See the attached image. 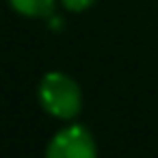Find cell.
I'll return each instance as SVG.
<instances>
[{
  "label": "cell",
  "instance_id": "obj_3",
  "mask_svg": "<svg viewBox=\"0 0 158 158\" xmlns=\"http://www.w3.org/2000/svg\"><path fill=\"white\" fill-rule=\"evenodd\" d=\"M11 5L24 15H48L54 7L52 0H11Z\"/></svg>",
  "mask_w": 158,
  "mask_h": 158
},
{
  "label": "cell",
  "instance_id": "obj_2",
  "mask_svg": "<svg viewBox=\"0 0 158 158\" xmlns=\"http://www.w3.org/2000/svg\"><path fill=\"white\" fill-rule=\"evenodd\" d=\"M46 158H95V145L82 126H72L52 139Z\"/></svg>",
  "mask_w": 158,
  "mask_h": 158
},
{
  "label": "cell",
  "instance_id": "obj_4",
  "mask_svg": "<svg viewBox=\"0 0 158 158\" xmlns=\"http://www.w3.org/2000/svg\"><path fill=\"white\" fill-rule=\"evenodd\" d=\"M65 7L72 9V11H80V9H87L89 5H93L95 0H63Z\"/></svg>",
  "mask_w": 158,
  "mask_h": 158
},
{
  "label": "cell",
  "instance_id": "obj_1",
  "mask_svg": "<svg viewBox=\"0 0 158 158\" xmlns=\"http://www.w3.org/2000/svg\"><path fill=\"white\" fill-rule=\"evenodd\" d=\"M39 100L56 117H74L80 110V91L63 74H48L39 85Z\"/></svg>",
  "mask_w": 158,
  "mask_h": 158
},
{
  "label": "cell",
  "instance_id": "obj_5",
  "mask_svg": "<svg viewBox=\"0 0 158 158\" xmlns=\"http://www.w3.org/2000/svg\"><path fill=\"white\" fill-rule=\"evenodd\" d=\"M59 22H61V20H59V18H52V22H50V26H52V28H59V26H61V24H59Z\"/></svg>",
  "mask_w": 158,
  "mask_h": 158
}]
</instances>
